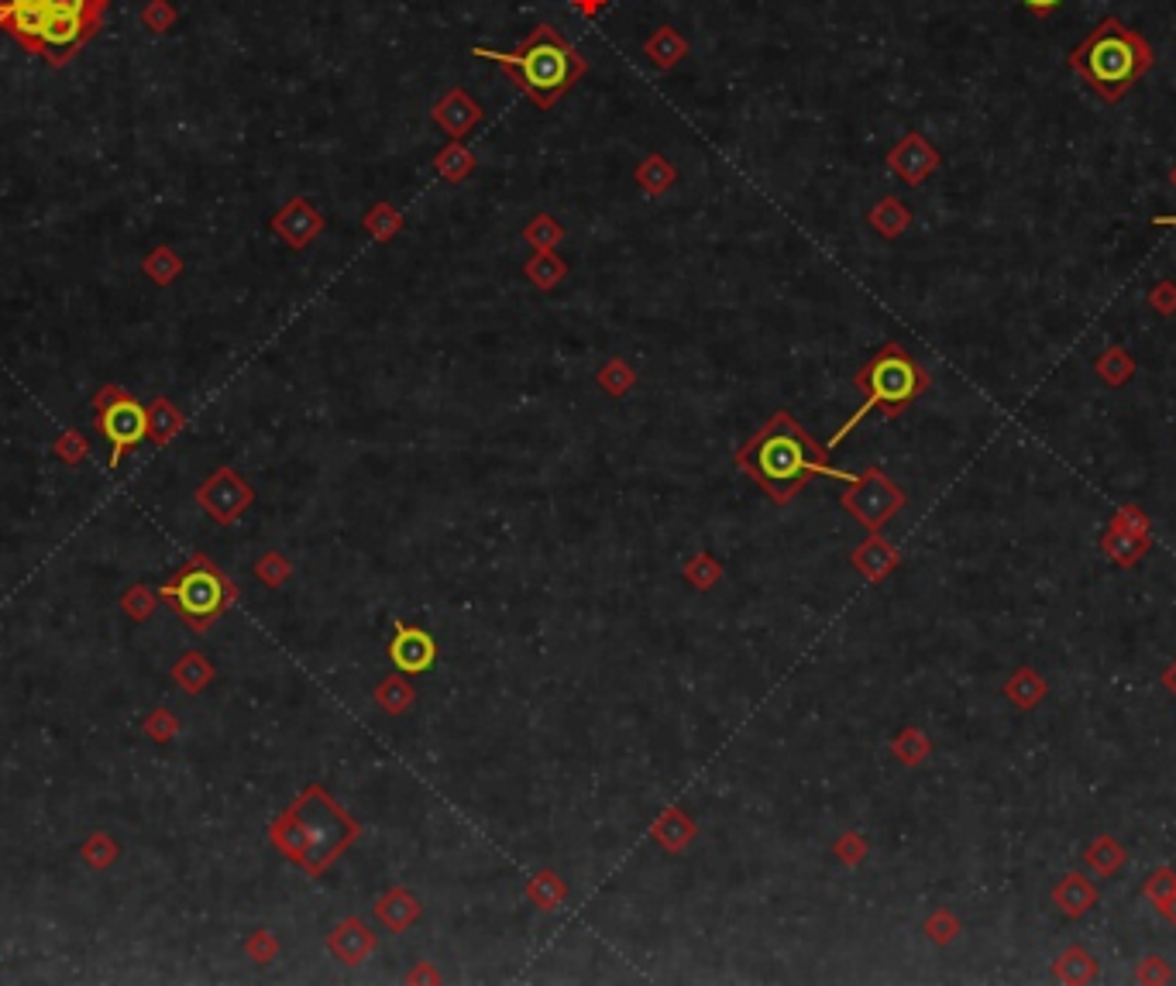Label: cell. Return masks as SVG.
Masks as SVG:
<instances>
[{"label":"cell","instance_id":"cell-1","mask_svg":"<svg viewBox=\"0 0 1176 986\" xmlns=\"http://www.w3.org/2000/svg\"><path fill=\"white\" fill-rule=\"evenodd\" d=\"M737 464H740V472L754 478L771 496V502H778V506H788L812 478H836V482L857 478L850 472H843V467H833L830 451L798 427L788 409L774 413L764 427L743 443L737 451Z\"/></svg>","mask_w":1176,"mask_h":986},{"label":"cell","instance_id":"cell-2","mask_svg":"<svg viewBox=\"0 0 1176 986\" xmlns=\"http://www.w3.org/2000/svg\"><path fill=\"white\" fill-rule=\"evenodd\" d=\"M1067 66L1104 104H1118L1156 66V52L1136 28H1128L1121 17L1108 14L1067 56Z\"/></svg>","mask_w":1176,"mask_h":986},{"label":"cell","instance_id":"cell-3","mask_svg":"<svg viewBox=\"0 0 1176 986\" xmlns=\"http://www.w3.org/2000/svg\"><path fill=\"white\" fill-rule=\"evenodd\" d=\"M282 856L299 863L307 874H324L351 842L362 839V825L324 787H307L290 815L272 832Z\"/></svg>","mask_w":1176,"mask_h":986},{"label":"cell","instance_id":"cell-4","mask_svg":"<svg viewBox=\"0 0 1176 986\" xmlns=\"http://www.w3.org/2000/svg\"><path fill=\"white\" fill-rule=\"evenodd\" d=\"M479 59L499 62L513 80L520 83L527 97H533L540 107H551L561 93H568L575 80L585 73V59L578 56L575 45L557 35L551 25L533 28V35L520 45L516 52H496V49H475Z\"/></svg>","mask_w":1176,"mask_h":986},{"label":"cell","instance_id":"cell-5","mask_svg":"<svg viewBox=\"0 0 1176 986\" xmlns=\"http://www.w3.org/2000/svg\"><path fill=\"white\" fill-rule=\"evenodd\" d=\"M857 389L867 392V399L857 406V413L843 423V427L830 437L826 451L839 448L857 423L863 416H870L874 409H887V416H898L905 406H912L929 389V375L922 371V365L915 361L902 344H884L874 358L863 365V371L857 375Z\"/></svg>","mask_w":1176,"mask_h":986},{"label":"cell","instance_id":"cell-6","mask_svg":"<svg viewBox=\"0 0 1176 986\" xmlns=\"http://www.w3.org/2000/svg\"><path fill=\"white\" fill-rule=\"evenodd\" d=\"M902 506H905V491L891 482L881 467H867V472L857 475L850 482V488L843 491V509L874 533L891 520V515H898Z\"/></svg>","mask_w":1176,"mask_h":986},{"label":"cell","instance_id":"cell-7","mask_svg":"<svg viewBox=\"0 0 1176 986\" xmlns=\"http://www.w3.org/2000/svg\"><path fill=\"white\" fill-rule=\"evenodd\" d=\"M169 595L176 598L179 613L186 619L197 622V626H207L224 608L227 584L221 581V574H214L210 568H200V571L183 574L179 584H173V589H169Z\"/></svg>","mask_w":1176,"mask_h":986},{"label":"cell","instance_id":"cell-8","mask_svg":"<svg viewBox=\"0 0 1176 986\" xmlns=\"http://www.w3.org/2000/svg\"><path fill=\"white\" fill-rule=\"evenodd\" d=\"M389 661L399 674H431L437 664V643L427 629L396 622V637L389 643Z\"/></svg>","mask_w":1176,"mask_h":986},{"label":"cell","instance_id":"cell-9","mask_svg":"<svg viewBox=\"0 0 1176 986\" xmlns=\"http://www.w3.org/2000/svg\"><path fill=\"white\" fill-rule=\"evenodd\" d=\"M93 32H97V25H90V21L49 14V21H45V28L38 35L35 52L45 56V59L62 62L66 56H73L86 38H93Z\"/></svg>","mask_w":1176,"mask_h":986},{"label":"cell","instance_id":"cell-10","mask_svg":"<svg viewBox=\"0 0 1176 986\" xmlns=\"http://www.w3.org/2000/svg\"><path fill=\"white\" fill-rule=\"evenodd\" d=\"M101 427H104L107 440L114 443V461H117V454H121L128 443H138L141 437H145L149 419H145V409H141V406L128 403V399H117V403L107 409Z\"/></svg>","mask_w":1176,"mask_h":986},{"label":"cell","instance_id":"cell-11","mask_svg":"<svg viewBox=\"0 0 1176 986\" xmlns=\"http://www.w3.org/2000/svg\"><path fill=\"white\" fill-rule=\"evenodd\" d=\"M331 952L348 962V966H362V962L379 949V935H375L362 918H348L331 931Z\"/></svg>","mask_w":1176,"mask_h":986},{"label":"cell","instance_id":"cell-12","mask_svg":"<svg viewBox=\"0 0 1176 986\" xmlns=\"http://www.w3.org/2000/svg\"><path fill=\"white\" fill-rule=\"evenodd\" d=\"M891 166H895V173L905 179V182H922L936 166H939V155L936 149H929L926 141L919 134H908L902 145L891 152Z\"/></svg>","mask_w":1176,"mask_h":986},{"label":"cell","instance_id":"cell-13","mask_svg":"<svg viewBox=\"0 0 1176 986\" xmlns=\"http://www.w3.org/2000/svg\"><path fill=\"white\" fill-rule=\"evenodd\" d=\"M850 563H854V571L863 574L867 581H884L891 571L898 568V550L891 547L884 536L874 533L850 554Z\"/></svg>","mask_w":1176,"mask_h":986},{"label":"cell","instance_id":"cell-14","mask_svg":"<svg viewBox=\"0 0 1176 986\" xmlns=\"http://www.w3.org/2000/svg\"><path fill=\"white\" fill-rule=\"evenodd\" d=\"M375 918H379L389 931H407L410 925H416V918H420V901L410 894V890L407 887H392V890H386V894L379 898V901H375Z\"/></svg>","mask_w":1176,"mask_h":986},{"label":"cell","instance_id":"cell-15","mask_svg":"<svg viewBox=\"0 0 1176 986\" xmlns=\"http://www.w3.org/2000/svg\"><path fill=\"white\" fill-rule=\"evenodd\" d=\"M1052 904L1060 907L1067 918H1084V914L1097 904V887L1084 874H1067L1052 887Z\"/></svg>","mask_w":1176,"mask_h":986},{"label":"cell","instance_id":"cell-16","mask_svg":"<svg viewBox=\"0 0 1176 986\" xmlns=\"http://www.w3.org/2000/svg\"><path fill=\"white\" fill-rule=\"evenodd\" d=\"M1101 547L1104 554H1108L1115 563H1125V568H1132L1136 560H1142V554L1149 550V536L1145 533H1128L1121 526L1112 523V530L1101 536Z\"/></svg>","mask_w":1176,"mask_h":986},{"label":"cell","instance_id":"cell-17","mask_svg":"<svg viewBox=\"0 0 1176 986\" xmlns=\"http://www.w3.org/2000/svg\"><path fill=\"white\" fill-rule=\"evenodd\" d=\"M654 839L661 842L665 850L678 853V850H685V845L695 839V821H692L685 811H681V808H668L661 818L654 821Z\"/></svg>","mask_w":1176,"mask_h":986},{"label":"cell","instance_id":"cell-18","mask_svg":"<svg viewBox=\"0 0 1176 986\" xmlns=\"http://www.w3.org/2000/svg\"><path fill=\"white\" fill-rule=\"evenodd\" d=\"M1094 375H1097V379H1101L1104 385H1108V389H1121L1125 382H1132V375H1136V358L1128 355V351H1125L1121 344H1112V347L1104 351V355L1094 361Z\"/></svg>","mask_w":1176,"mask_h":986},{"label":"cell","instance_id":"cell-19","mask_svg":"<svg viewBox=\"0 0 1176 986\" xmlns=\"http://www.w3.org/2000/svg\"><path fill=\"white\" fill-rule=\"evenodd\" d=\"M1052 976L1060 983H1091L1097 976V962L1084 946H1070L1052 962Z\"/></svg>","mask_w":1176,"mask_h":986},{"label":"cell","instance_id":"cell-20","mask_svg":"<svg viewBox=\"0 0 1176 986\" xmlns=\"http://www.w3.org/2000/svg\"><path fill=\"white\" fill-rule=\"evenodd\" d=\"M1046 680L1036 674V670H1028V667H1022V670H1015V674H1011L1008 677V685H1004V694L1011 698V701H1015L1019 704V709H1036V704L1046 698Z\"/></svg>","mask_w":1176,"mask_h":986},{"label":"cell","instance_id":"cell-21","mask_svg":"<svg viewBox=\"0 0 1176 986\" xmlns=\"http://www.w3.org/2000/svg\"><path fill=\"white\" fill-rule=\"evenodd\" d=\"M1125 859H1128L1125 845H1118L1112 835H1101V839H1094V842L1087 845V853H1084V863L1091 866V870H1094L1097 877H1112V874H1118Z\"/></svg>","mask_w":1176,"mask_h":986},{"label":"cell","instance_id":"cell-22","mask_svg":"<svg viewBox=\"0 0 1176 986\" xmlns=\"http://www.w3.org/2000/svg\"><path fill=\"white\" fill-rule=\"evenodd\" d=\"M527 898H530L540 911H554V907H561L564 898H568V883H564V880H561L557 874H551V870H540V874H533L530 883H527Z\"/></svg>","mask_w":1176,"mask_h":986},{"label":"cell","instance_id":"cell-23","mask_svg":"<svg viewBox=\"0 0 1176 986\" xmlns=\"http://www.w3.org/2000/svg\"><path fill=\"white\" fill-rule=\"evenodd\" d=\"M375 701H379L389 715H403V712L410 709V704H413V688H410V680H407L403 674H392V677H386L383 685L375 688Z\"/></svg>","mask_w":1176,"mask_h":986},{"label":"cell","instance_id":"cell-24","mask_svg":"<svg viewBox=\"0 0 1176 986\" xmlns=\"http://www.w3.org/2000/svg\"><path fill=\"white\" fill-rule=\"evenodd\" d=\"M891 753H895L902 763L915 767V763H922V760L932 753V743H929V736L919 733V729H905V733L895 736V743H891Z\"/></svg>","mask_w":1176,"mask_h":986},{"label":"cell","instance_id":"cell-25","mask_svg":"<svg viewBox=\"0 0 1176 986\" xmlns=\"http://www.w3.org/2000/svg\"><path fill=\"white\" fill-rule=\"evenodd\" d=\"M214 488H217L214 509H217V515H224V520H231L234 512H242V509L248 506V499H251V491H248L245 485H238L234 478H227V475H221V478L214 482Z\"/></svg>","mask_w":1176,"mask_h":986},{"label":"cell","instance_id":"cell-26","mask_svg":"<svg viewBox=\"0 0 1176 986\" xmlns=\"http://www.w3.org/2000/svg\"><path fill=\"white\" fill-rule=\"evenodd\" d=\"M1142 894L1152 901V904H1156V911L1163 914V907L1173 901V894H1176V874L1169 870V866H1160V870H1152L1149 877H1145V883H1142Z\"/></svg>","mask_w":1176,"mask_h":986},{"label":"cell","instance_id":"cell-27","mask_svg":"<svg viewBox=\"0 0 1176 986\" xmlns=\"http://www.w3.org/2000/svg\"><path fill=\"white\" fill-rule=\"evenodd\" d=\"M870 221H874V227L884 234V238H895V234H902V230L908 227L912 214H908V210H905L898 200H884V203L874 210V214H870Z\"/></svg>","mask_w":1176,"mask_h":986},{"label":"cell","instance_id":"cell-28","mask_svg":"<svg viewBox=\"0 0 1176 986\" xmlns=\"http://www.w3.org/2000/svg\"><path fill=\"white\" fill-rule=\"evenodd\" d=\"M685 578L695 584L698 592H709V589H716V584H719L722 568H719V563H716L709 554H695V557L685 563Z\"/></svg>","mask_w":1176,"mask_h":986},{"label":"cell","instance_id":"cell-29","mask_svg":"<svg viewBox=\"0 0 1176 986\" xmlns=\"http://www.w3.org/2000/svg\"><path fill=\"white\" fill-rule=\"evenodd\" d=\"M45 11L59 14V17H80L90 21V25H101V4L97 0H45Z\"/></svg>","mask_w":1176,"mask_h":986},{"label":"cell","instance_id":"cell-30","mask_svg":"<svg viewBox=\"0 0 1176 986\" xmlns=\"http://www.w3.org/2000/svg\"><path fill=\"white\" fill-rule=\"evenodd\" d=\"M926 935L932 938L936 946H950L953 938L960 935V922L953 918V914H950L946 907H939V911L932 914V918L926 922Z\"/></svg>","mask_w":1176,"mask_h":986},{"label":"cell","instance_id":"cell-31","mask_svg":"<svg viewBox=\"0 0 1176 986\" xmlns=\"http://www.w3.org/2000/svg\"><path fill=\"white\" fill-rule=\"evenodd\" d=\"M1149 302H1152V310L1163 313V317L1176 313V282L1173 278L1156 282V286L1149 289Z\"/></svg>","mask_w":1176,"mask_h":986},{"label":"cell","instance_id":"cell-32","mask_svg":"<svg viewBox=\"0 0 1176 986\" xmlns=\"http://www.w3.org/2000/svg\"><path fill=\"white\" fill-rule=\"evenodd\" d=\"M599 382L605 385L609 395H623L633 385V375H630V368L623 361H613V365H605V371L599 375Z\"/></svg>","mask_w":1176,"mask_h":986},{"label":"cell","instance_id":"cell-33","mask_svg":"<svg viewBox=\"0 0 1176 986\" xmlns=\"http://www.w3.org/2000/svg\"><path fill=\"white\" fill-rule=\"evenodd\" d=\"M1136 979H1139V983H1169V966H1166V959H1160V955H1149V959H1142V962H1139V970H1136Z\"/></svg>","mask_w":1176,"mask_h":986},{"label":"cell","instance_id":"cell-34","mask_svg":"<svg viewBox=\"0 0 1176 986\" xmlns=\"http://www.w3.org/2000/svg\"><path fill=\"white\" fill-rule=\"evenodd\" d=\"M833 853L843 859V863H860L863 856H867V842L860 839V835H843V839H836V845H833Z\"/></svg>","mask_w":1176,"mask_h":986},{"label":"cell","instance_id":"cell-35","mask_svg":"<svg viewBox=\"0 0 1176 986\" xmlns=\"http://www.w3.org/2000/svg\"><path fill=\"white\" fill-rule=\"evenodd\" d=\"M530 278L537 282V286H551V282H557V275H564V265H554V262H530Z\"/></svg>","mask_w":1176,"mask_h":986},{"label":"cell","instance_id":"cell-36","mask_svg":"<svg viewBox=\"0 0 1176 986\" xmlns=\"http://www.w3.org/2000/svg\"><path fill=\"white\" fill-rule=\"evenodd\" d=\"M1112 523L1121 526V530H1128V533H1145V530H1149V526H1145V515H1142L1139 509H1118Z\"/></svg>","mask_w":1176,"mask_h":986},{"label":"cell","instance_id":"cell-37","mask_svg":"<svg viewBox=\"0 0 1176 986\" xmlns=\"http://www.w3.org/2000/svg\"><path fill=\"white\" fill-rule=\"evenodd\" d=\"M527 238H530L533 245H540V248H548V245H554V241H557V227H554L548 217H540V221H537V227H530V230H527Z\"/></svg>","mask_w":1176,"mask_h":986},{"label":"cell","instance_id":"cell-38","mask_svg":"<svg viewBox=\"0 0 1176 986\" xmlns=\"http://www.w3.org/2000/svg\"><path fill=\"white\" fill-rule=\"evenodd\" d=\"M169 21H173V11H169L166 4H162V0H155V4L145 11V25H152L155 32H158V28H166Z\"/></svg>","mask_w":1176,"mask_h":986},{"label":"cell","instance_id":"cell-39","mask_svg":"<svg viewBox=\"0 0 1176 986\" xmlns=\"http://www.w3.org/2000/svg\"><path fill=\"white\" fill-rule=\"evenodd\" d=\"M262 574H266L269 584H279V581H286L290 563H282L279 557H269V560H262Z\"/></svg>","mask_w":1176,"mask_h":986},{"label":"cell","instance_id":"cell-40","mask_svg":"<svg viewBox=\"0 0 1176 986\" xmlns=\"http://www.w3.org/2000/svg\"><path fill=\"white\" fill-rule=\"evenodd\" d=\"M1022 4L1032 11V14H1036V17H1049L1056 8H1060L1063 4V0H1022Z\"/></svg>","mask_w":1176,"mask_h":986},{"label":"cell","instance_id":"cell-41","mask_svg":"<svg viewBox=\"0 0 1176 986\" xmlns=\"http://www.w3.org/2000/svg\"><path fill=\"white\" fill-rule=\"evenodd\" d=\"M1163 685H1166V688H1169V694L1176 698V661L1166 667V674H1163Z\"/></svg>","mask_w":1176,"mask_h":986},{"label":"cell","instance_id":"cell-42","mask_svg":"<svg viewBox=\"0 0 1176 986\" xmlns=\"http://www.w3.org/2000/svg\"><path fill=\"white\" fill-rule=\"evenodd\" d=\"M1163 918H1169V922L1176 925V894H1173V901H1169V904L1163 907Z\"/></svg>","mask_w":1176,"mask_h":986},{"label":"cell","instance_id":"cell-43","mask_svg":"<svg viewBox=\"0 0 1176 986\" xmlns=\"http://www.w3.org/2000/svg\"><path fill=\"white\" fill-rule=\"evenodd\" d=\"M1160 227H1176V217H1156Z\"/></svg>","mask_w":1176,"mask_h":986},{"label":"cell","instance_id":"cell-44","mask_svg":"<svg viewBox=\"0 0 1176 986\" xmlns=\"http://www.w3.org/2000/svg\"><path fill=\"white\" fill-rule=\"evenodd\" d=\"M17 4V0H0V8H4V11H11Z\"/></svg>","mask_w":1176,"mask_h":986},{"label":"cell","instance_id":"cell-45","mask_svg":"<svg viewBox=\"0 0 1176 986\" xmlns=\"http://www.w3.org/2000/svg\"><path fill=\"white\" fill-rule=\"evenodd\" d=\"M1169 186H1173V190H1176V166L1169 169Z\"/></svg>","mask_w":1176,"mask_h":986}]
</instances>
